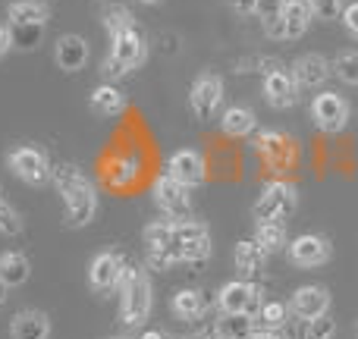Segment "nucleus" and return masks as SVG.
I'll return each mask as SVG.
<instances>
[{
    "mask_svg": "<svg viewBox=\"0 0 358 339\" xmlns=\"http://www.w3.org/2000/svg\"><path fill=\"white\" fill-rule=\"evenodd\" d=\"M264 258H267V252L255 239H242L239 245H236V252H233L236 271H239L242 277H252V273H258L261 264H264Z\"/></svg>",
    "mask_w": 358,
    "mask_h": 339,
    "instance_id": "c85d7f7f",
    "label": "nucleus"
},
{
    "mask_svg": "<svg viewBox=\"0 0 358 339\" xmlns=\"http://www.w3.org/2000/svg\"><path fill=\"white\" fill-rule=\"evenodd\" d=\"M142 339H164L161 330H148V333H142Z\"/></svg>",
    "mask_w": 358,
    "mask_h": 339,
    "instance_id": "c03bdc74",
    "label": "nucleus"
},
{
    "mask_svg": "<svg viewBox=\"0 0 358 339\" xmlns=\"http://www.w3.org/2000/svg\"><path fill=\"white\" fill-rule=\"evenodd\" d=\"M255 151L261 154V161L267 164L271 170L277 173H286L296 164V142H292L286 132L280 129H261L258 136H255Z\"/></svg>",
    "mask_w": 358,
    "mask_h": 339,
    "instance_id": "9d476101",
    "label": "nucleus"
},
{
    "mask_svg": "<svg viewBox=\"0 0 358 339\" xmlns=\"http://www.w3.org/2000/svg\"><path fill=\"white\" fill-rule=\"evenodd\" d=\"M31 277V264L22 252H3L0 254V283L6 289H16V286H25Z\"/></svg>",
    "mask_w": 358,
    "mask_h": 339,
    "instance_id": "5701e85b",
    "label": "nucleus"
},
{
    "mask_svg": "<svg viewBox=\"0 0 358 339\" xmlns=\"http://www.w3.org/2000/svg\"><path fill=\"white\" fill-rule=\"evenodd\" d=\"M123 258L117 252H98L88 264V286L94 292H110L117 289L120 283V273H123Z\"/></svg>",
    "mask_w": 358,
    "mask_h": 339,
    "instance_id": "dca6fc26",
    "label": "nucleus"
},
{
    "mask_svg": "<svg viewBox=\"0 0 358 339\" xmlns=\"http://www.w3.org/2000/svg\"><path fill=\"white\" fill-rule=\"evenodd\" d=\"M349 101L336 92H321L311 98V123L327 136H336L349 126Z\"/></svg>",
    "mask_w": 358,
    "mask_h": 339,
    "instance_id": "6e6552de",
    "label": "nucleus"
},
{
    "mask_svg": "<svg viewBox=\"0 0 358 339\" xmlns=\"http://www.w3.org/2000/svg\"><path fill=\"white\" fill-rule=\"evenodd\" d=\"M283 10H286V0H258V10H255V16L261 19V29H264L267 38H273V41H286Z\"/></svg>",
    "mask_w": 358,
    "mask_h": 339,
    "instance_id": "393cba45",
    "label": "nucleus"
},
{
    "mask_svg": "<svg viewBox=\"0 0 358 339\" xmlns=\"http://www.w3.org/2000/svg\"><path fill=\"white\" fill-rule=\"evenodd\" d=\"M19 233H22V217L0 195V236H19Z\"/></svg>",
    "mask_w": 358,
    "mask_h": 339,
    "instance_id": "f704fd0d",
    "label": "nucleus"
},
{
    "mask_svg": "<svg viewBox=\"0 0 358 339\" xmlns=\"http://www.w3.org/2000/svg\"><path fill=\"white\" fill-rule=\"evenodd\" d=\"M142 239H145V252L148 248H173L176 252V223L173 220H151L148 226L142 229Z\"/></svg>",
    "mask_w": 358,
    "mask_h": 339,
    "instance_id": "c756f323",
    "label": "nucleus"
},
{
    "mask_svg": "<svg viewBox=\"0 0 358 339\" xmlns=\"http://www.w3.org/2000/svg\"><path fill=\"white\" fill-rule=\"evenodd\" d=\"M195 339H220V330H217V321H214V324H204V327L195 333Z\"/></svg>",
    "mask_w": 358,
    "mask_h": 339,
    "instance_id": "37998d69",
    "label": "nucleus"
},
{
    "mask_svg": "<svg viewBox=\"0 0 358 339\" xmlns=\"http://www.w3.org/2000/svg\"><path fill=\"white\" fill-rule=\"evenodd\" d=\"M10 29H13V25H10ZM41 31L44 29H35V25H19V29H13V48H19V50L38 48V41H41Z\"/></svg>",
    "mask_w": 358,
    "mask_h": 339,
    "instance_id": "c9c22d12",
    "label": "nucleus"
},
{
    "mask_svg": "<svg viewBox=\"0 0 358 339\" xmlns=\"http://www.w3.org/2000/svg\"><path fill=\"white\" fill-rule=\"evenodd\" d=\"M3 292H6V286H3V283H0V305H3V298H6V296H3Z\"/></svg>",
    "mask_w": 358,
    "mask_h": 339,
    "instance_id": "49530a36",
    "label": "nucleus"
},
{
    "mask_svg": "<svg viewBox=\"0 0 358 339\" xmlns=\"http://www.w3.org/2000/svg\"><path fill=\"white\" fill-rule=\"evenodd\" d=\"M101 25H104V31L110 38H117V35H126V31H132V29H138L136 25V16H132L126 6H107L104 13H101Z\"/></svg>",
    "mask_w": 358,
    "mask_h": 339,
    "instance_id": "7c9ffc66",
    "label": "nucleus"
},
{
    "mask_svg": "<svg viewBox=\"0 0 358 339\" xmlns=\"http://www.w3.org/2000/svg\"><path fill=\"white\" fill-rule=\"evenodd\" d=\"M286 258H289L292 267H302V271H315V267H324L330 258H334V245H330L327 236L317 233H302L286 245Z\"/></svg>",
    "mask_w": 358,
    "mask_h": 339,
    "instance_id": "1a4fd4ad",
    "label": "nucleus"
},
{
    "mask_svg": "<svg viewBox=\"0 0 358 339\" xmlns=\"http://www.w3.org/2000/svg\"><path fill=\"white\" fill-rule=\"evenodd\" d=\"M176 254L182 264H192V267H204L210 258V229L208 223L201 220H185V223H176Z\"/></svg>",
    "mask_w": 358,
    "mask_h": 339,
    "instance_id": "0eeeda50",
    "label": "nucleus"
},
{
    "mask_svg": "<svg viewBox=\"0 0 358 339\" xmlns=\"http://www.w3.org/2000/svg\"><path fill=\"white\" fill-rule=\"evenodd\" d=\"M54 60L63 73H79L88 63V41L82 35H60L54 44Z\"/></svg>",
    "mask_w": 358,
    "mask_h": 339,
    "instance_id": "a211bd4d",
    "label": "nucleus"
},
{
    "mask_svg": "<svg viewBox=\"0 0 358 339\" xmlns=\"http://www.w3.org/2000/svg\"><path fill=\"white\" fill-rule=\"evenodd\" d=\"M286 321H289V305L286 302H264L255 317V324L264 330H283Z\"/></svg>",
    "mask_w": 358,
    "mask_h": 339,
    "instance_id": "473e14b6",
    "label": "nucleus"
},
{
    "mask_svg": "<svg viewBox=\"0 0 358 339\" xmlns=\"http://www.w3.org/2000/svg\"><path fill=\"white\" fill-rule=\"evenodd\" d=\"M223 104V79L214 73H201L189 88V110L198 123H208Z\"/></svg>",
    "mask_w": 358,
    "mask_h": 339,
    "instance_id": "9b49d317",
    "label": "nucleus"
},
{
    "mask_svg": "<svg viewBox=\"0 0 358 339\" xmlns=\"http://www.w3.org/2000/svg\"><path fill=\"white\" fill-rule=\"evenodd\" d=\"M204 311H208V298L201 289H179L173 296V315L179 321H201Z\"/></svg>",
    "mask_w": 358,
    "mask_h": 339,
    "instance_id": "cd10ccee",
    "label": "nucleus"
},
{
    "mask_svg": "<svg viewBox=\"0 0 358 339\" xmlns=\"http://www.w3.org/2000/svg\"><path fill=\"white\" fill-rule=\"evenodd\" d=\"M6 167L16 179H22L25 185H44L50 176H54V167H50V157L44 148H35V145H19L6 154Z\"/></svg>",
    "mask_w": 358,
    "mask_h": 339,
    "instance_id": "39448f33",
    "label": "nucleus"
},
{
    "mask_svg": "<svg viewBox=\"0 0 358 339\" xmlns=\"http://www.w3.org/2000/svg\"><path fill=\"white\" fill-rule=\"evenodd\" d=\"M88 107H92L98 117H120V113L126 110V94L120 92L117 85L104 82V85H98L88 94Z\"/></svg>",
    "mask_w": 358,
    "mask_h": 339,
    "instance_id": "4be33fe9",
    "label": "nucleus"
},
{
    "mask_svg": "<svg viewBox=\"0 0 358 339\" xmlns=\"http://www.w3.org/2000/svg\"><path fill=\"white\" fill-rule=\"evenodd\" d=\"M255 242L264 248L267 254L283 252L289 245V236H286V223L283 220H258L255 223Z\"/></svg>",
    "mask_w": 358,
    "mask_h": 339,
    "instance_id": "bb28decb",
    "label": "nucleus"
},
{
    "mask_svg": "<svg viewBox=\"0 0 358 339\" xmlns=\"http://www.w3.org/2000/svg\"><path fill=\"white\" fill-rule=\"evenodd\" d=\"M136 3H148V6H157V3H164V0H136Z\"/></svg>",
    "mask_w": 358,
    "mask_h": 339,
    "instance_id": "a18cd8bd",
    "label": "nucleus"
},
{
    "mask_svg": "<svg viewBox=\"0 0 358 339\" xmlns=\"http://www.w3.org/2000/svg\"><path fill=\"white\" fill-rule=\"evenodd\" d=\"M179 339H195V336H179Z\"/></svg>",
    "mask_w": 358,
    "mask_h": 339,
    "instance_id": "de8ad7c7",
    "label": "nucleus"
},
{
    "mask_svg": "<svg viewBox=\"0 0 358 339\" xmlns=\"http://www.w3.org/2000/svg\"><path fill=\"white\" fill-rule=\"evenodd\" d=\"M54 185L63 198V223L69 229H82L98 214V189L76 164H57L54 167Z\"/></svg>",
    "mask_w": 358,
    "mask_h": 339,
    "instance_id": "f257e3e1",
    "label": "nucleus"
},
{
    "mask_svg": "<svg viewBox=\"0 0 358 339\" xmlns=\"http://www.w3.org/2000/svg\"><path fill=\"white\" fill-rule=\"evenodd\" d=\"M336 336V321H330L327 315L317 317V321H308L305 327V339H334Z\"/></svg>",
    "mask_w": 358,
    "mask_h": 339,
    "instance_id": "4c0bfd02",
    "label": "nucleus"
},
{
    "mask_svg": "<svg viewBox=\"0 0 358 339\" xmlns=\"http://www.w3.org/2000/svg\"><path fill=\"white\" fill-rule=\"evenodd\" d=\"M220 129H223V136H229V138H245L258 129V117H255L252 107H242V104L227 107L220 117Z\"/></svg>",
    "mask_w": 358,
    "mask_h": 339,
    "instance_id": "412c9836",
    "label": "nucleus"
},
{
    "mask_svg": "<svg viewBox=\"0 0 358 339\" xmlns=\"http://www.w3.org/2000/svg\"><path fill=\"white\" fill-rule=\"evenodd\" d=\"M255 317L248 315H220L217 321V330H220V339H248L255 333Z\"/></svg>",
    "mask_w": 358,
    "mask_h": 339,
    "instance_id": "2f4dec72",
    "label": "nucleus"
},
{
    "mask_svg": "<svg viewBox=\"0 0 358 339\" xmlns=\"http://www.w3.org/2000/svg\"><path fill=\"white\" fill-rule=\"evenodd\" d=\"M248 339H286L283 330H264V327H255V333Z\"/></svg>",
    "mask_w": 358,
    "mask_h": 339,
    "instance_id": "79ce46f5",
    "label": "nucleus"
},
{
    "mask_svg": "<svg viewBox=\"0 0 358 339\" xmlns=\"http://www.w3.org/2000/svg\"><path fill=\"white\" fill-rule=\"evenodd\" d=\"M138 170H142V164H138V154H117L110 157V164H107V182L113 185V189H126V185H132L138 179Z\"/></svg>",
    "mask_w": 358,
    "mask_h": 339,
    "instance_id": "a878e982",
    "label": "nucleus"
},
{
    "mask_svg": "<svg viewBox=\"0 0 358 339\" xmlns=\"http://www.w3.org/2000/svg\"><path fill=\"white\" fill-rule=\"evenodd\" d=\"M334 75L343 79L346 85L358 88V50H340L334 60Z\"/></svg>",
    "mask_w": 358,
    "mask_h": 339,
    "instance_id": "72a5a7b5",
    "label": "nucleus"
},
{
    "mask_svg": "<svg viewBox=\"0 0 358 339\" xmlns=\"http://www.w3.org/2000/svg\"><path fill=\"white\" fill-rule=\"evenodd\" d=\"M289 311L299 317V321H317L330 311V292L324 286H299L292 292V302H289Z\"/></svg>",
    "mask_w": 358,
    "mask_h": 339,
    "instance_id": "2eb2a0df",
    "label": "nucleus"
},
{
    "mask_svg": "<svg viewBox=\"0 0 358 339\" xmlns=\"http://www.w3.org/2000/svg\"><path fill=\"white\" fill-rule=\"evenodd\" d=\"M299 204V189L292 182H286V179H271V182H264V189H261L258 201H255L252 208V217L255 220H286V217L296 210Z\"/></svg>",
    "mask_w": 358,
    "mask_h": 339,
    "instance_id": "20e7f679",
    "label": "nucleus"
},
{
    "mask_svg": "<svg viewBox=\"0 0 358 339\" xmlns=\"http://www.w3.org/2000/svg\"><path fill=\"white\" fill-rule=\"evenodd\" d=\"M13 48V29L10 25H0V57H6Z\"/></svg>",
    "mask_w": 358,
    "mask_h": 339,
    "instance_id": "a19ab883",
    "label": "nucleus"
},
{
    "mask_svg": "<svg viewBox=\"0 0 358 339\" xmlns=\"http://www.w3.org/2000/svg\"><path fill=\"white\" fill-rule=\"evenodd\" d=\"M261 92H264V101L273 110H289L299 101V82L286 69H271V73H264Z\"/></svg>",
    "mask_w": 358,
    "mask_h": 339,
    "instance_id": "4468645a",
    "label": "nucleus"
},
{
    "mask_svg": "<svg viewBox=\"0 0 358 339\" xmlns=\"http://www.w3.org/2000/svg\"><path fill=\"white\" fill-rule=\"evenodd\" d=\"M343 6H346V0H311L315 19H324V22H330V19H340L343 16Z\"/></svg>",
    "mask_w": 358,
    "mask_h": 339,
    "instance_id": "e433bc0d",
    "label": "nucleus"
},
{
    "mask_svg": "<svg viewBox=\"0 0 358 339\" xmlns=\"http://www.w3.org/2000/svg\"><path fill=\"white\" fill-rule=\"evenodd\" d=\"M340 19H343V29H346L349 35L358 41V0H352V3L343 6V16Z\"/></svg>",
    "mask_w": 358,
    "mask_h": 339,
    "instance_id": "58836bf2",
    "label": "nucleus"
},
{
    "mask_svg": "<svg viewBox=\"0 0 358 339\" xmlns=\"http://www.w3.org/2000/svg\"><path fill=\"white\" fill-rule=\"evenodd\" d=\"M117 292H120V317H123V324L126 327H142L151 315V305H155L148 271L126 264L123 273H120Z\"/></svg>",
    "mask_w": 358,
    "mask_h": 339,
    "instance_id": "f03ea898",
    "label": "nucleus"
},
{
    "mask_svg": "<svg viewBox=\"0 0 358 339\" xmlns=\"http://www.w3.org/2000/svg\"><path fill=\"white\" fill-rule=\"evenodd\" d=\"M334 75V63L324 54H302L292 63V79L299 82V88H311L317 92L321 85H327V79Z\"/></svg>",
    "mask_w": 358,
    "mask_h": 339,
    "instance_id": "f3484780",
    "label": "nucleus"
},
{
    "mask_svg": "<svg viewBox=\"0 0 358 339\" xmlns=\"http://www.w3.org/2000/svg\"><path fill=\"white\" fill-rule=\"evenodd\" d=\"M315 10H311V0H286L283 10V22H286V41H296L308 31Z\"/></svg>",
    "mask_w": 358,
    "mask_h": 339,
    "instance_id": "b1692460",
    "label": "nucleus"
},
{
    "mask_svg": "<svg viewBox=\"0 0 358 339\" xmlns=\"http://www.w3.org/2000/svg\"><path fill=\"white\" fill-rule=\"evenodd\" d=\"M164 173H167L170 179H176V182L189 185V189L208 182V164H204V154L198 148H179V151H173Z\"/></svg>",
    "mask_w": 358,
    "mask_h": 339,
    "instance_id": "ddd939ff",
    "label": "nucleus"
},
{
    "mask_svg": "<svg viewBox=\"0 0 358 339\" xmlns=\"http://www.w3.org/2000/svg\"><path fill=\"white\" fill-rule=\"evenodd\" d=\"M6 19H10L13 29H19V25L44 29L48 19H50V3L48 0H10V6H6Z\"/></svg>",
    "mask_w": 358,
    "mask_h": 339,
    "instance_id": "6ab92c4d",
    "label": "nucleus"
},
{
    "mask_svg": "<svg viewBox=\"0 0 358 339\" xmlns=\"http://www.w3.org/2000/svg\"><path fill=\"white\" fill-rule=\"evenodd\" d=\"M10 336L13 339H48L50 336V317L44 311L25 308L10 321Z\"/></svg>",
    "mask_w": 358,
    "mask_h": 339,
    "instance_id": "aec40b11",
    "label": "nucleus"
},
{
    "mask_svg": "<svg viewBox=\"0 0 358 339\" xmlns=\"http://www.w3.org/2000/svg\"><path fill=\"white\" fill-rule=\"evenodd\" d=\"M217 305H220V315H248V317H258L264 298H261V289L255 283L233 280V283H227L220 292H217Z\"/></svg>",
    "mask_w": 358,
    "mask_h": 339,
    "instance_id": "f8f14e48",
    "label": "nucleus"
},
{
    "mask_svg": "<svg viewBox=\"0 0 358 339\" xmlns=\"http://www.w3.org/2000/svg\"><path fill=\"white\" fill-rule=\"evenodd\" d=\"M189 192H192L189 185L170 179L167 173H161V176L155 179V185H151L155 204L161 208V214L167 217V220H173V223L192 220V195H189Z\"/></svg>",
    "mask_w": 358,
    "mask_h": 339,
    "instance_id": "423d86ee",
    "label": "nucleus"
},
{
    "mask_svg": "<svg viewBox=\"0 0 358 339\" xmlns=\"http://www.w3.org/2000/svg\"><path fill=\"white\" fill-rule=\"evenodd\" d=\"M227 6L236 13V16H255V10H258V0H227Z\"/></svg>",
    "mask_w": 358,
    "mask_h": 339,
    "instance_id": "ea45409f",
    "label": "nucleus"
},
{
    "mask_svg": "<svg viewBox=\"0 0 358 339\" xmlns=\"http://www.w3.org/2000/svg\"><path fill=\"white\" fill-rule=\"evenodd\" d=\"M145 60H148V38H145V31L132 29L126 35L110 38V54L101 69L110 79H120V75H129L132 69H138Z\"/></svg>",
    "mask_w": 358,
    "mask_h": 339,
    "instance_id": "7ed1b4c3",
    "label": "nucleus"
}]
</instances>
